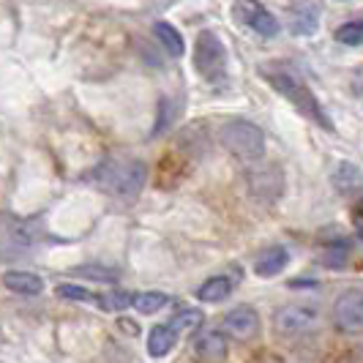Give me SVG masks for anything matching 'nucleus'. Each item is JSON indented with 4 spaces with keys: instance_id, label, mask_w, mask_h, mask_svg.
I'll return each instance as SVG.
<instances>
[{
    "instance_id": "f257e3e1",
    "label": "nucleus",
    "mask_w": 363,
    "mask_h": 363,
    "mask_svg": "<svg viewBox=\"0 0 363 363\" xmlns=\"http://www.w3.org/2000/svg\"><path fill=\"white\" fill-rule=\"evenodd\" d=\"M91 178L101 191L121 200H131L145 186L147 167L140 159H107L93 169Z\"/></svg>"
},
{
    "instance_id": "f03ea898",
    "label": "nucleus",
    "mask_w": 363,
    "mask_h": 363,
    "mask_svg": "<svg viewBox=\"0 0 363 363\" xmlns=\"http://www.w3.org/2000/svg\"><path fill=\"white\" fill-rule=\"evenodd\" d=\"M268 82H271L273 88L281 93L290 104H295V109H298L301 115H306L317 126L333 131V123H330L328 112L323 109V104L317 101V96L303 85L301 77H295V74H290V72H273V74H268Z\"/></svg>"
},
{
    "instance_id": "7ed1b4c3",
    "label": "nucleus",
    "mask_w": 363,
    "mask_h": 363,
    "mask_svg": "<svg viewBox=\"0 0 363 363\" xmlns=\"http://www.w3.org/2000/svg\"><path fill=\"white\" fill-rule=\"evenodd\" d=\"M218 140L227 153H233L240 162H259L265 156V131L252 121H230L218 131Z\"/></svg>"
},
{
    "instance_id": "20e7f679",
    "label": "nucleus",
    "mask_w": 363,
    "mask_h": 363,
    "mask_svg": "<svg viewBox=\"0 0 363 363\" xmlns=\"http://www.w3.org/2000/svg\"><path fill=\"white\" fill-rule=\"evenodd\" d=\"M194 66L208 82H218L227 74V50L213 30H202L194 44Z\"/></svg>"
},
{
    "instance_id": "39448f33",
    "label": "nucleus",
    "mask_w": 363,
    "mask_h": 363,
    "mask_svg": "<svg viewBox=\"0 0 363 363\" xmlns=\"http://www.w3.org/2000/svg\"><path fill=\"white\" fill-rule=\"evenodd\" d=\"M320 320V309L314 303H306V301H295V303H287L273 314V328L284 336H295V333H303L309 330L314 323Z\"/></svg>"
},
{
    "instance_id": "423d86ee",
    "label": "nucleus",
    "mask_w": 363,
    "mask_h": 363,
    "mask_svg": "<svg viewBox=\"0 0 363 363\" xmlns=\"http://www.w3.org/2000/svg\"><path fill=\"white\" fill-rule=\"evenodd\" d=\"M333 325L342 333H363V290H347L333 303Z\"/></svg>"
},
{
    "instance_id": "0eeeda50",
    "label": "nucleus",
    "mask_w": 363,
    "mask_h": 363,
    "mask_svg": "<svg viewBox=\"0 0 363 363\" xmlns=\"http://www.w3.org/2000/svg\"><path fill=\"white\" fill-rule=\"evenodd\" d=\"M235 19L240 25L252 28L255 33L265 38H273L279 33V19L259 3V0H238L235 3Z\"/></svg>"
},
{
    "instance_id": "6e6552de",
    "label": "nucleus",
    "mask_w": 363,
    "mask_h": 363,
    "mask_svg": "<svg viewBox=\"0 0 363 363\" xmlns=\"http://www.w3.org/2000/svg\"><path fill=\"white\" fill-rule=\"evenodd\" d=\"M281 189H284V175H281L279 167H273V164H259V167H255V169L249 172V191H252L259 202L279 200Z\"/></svg>"
},
{
    "instance_id": "1a4fd4ad",
    "label": "nucleus",
    "mask_w": 363,
    "mask_h": 363,
    "mask_svg": "<svg viewBox=\"0 0 363 363\" xmlns=\"http://www.w3.org/2000/svg\"><path fill=\"white\" fill-rule=\"evenodd\" d=\"M221 333L233 336L238 342H249L259 333V314L252 306H235L224 314L221 320Z\"/></svg>"
},
{
    "instance_id": "9d476101",
    "label": "nucleus",
    "mask_w": 363,
    "mask_h": 363,
    "mask_svg": "<svg viewBox=\"0 0 363 363\" xmlns=\"http://www.w3.org/2000/svg\"><path fill=\"white\" fill-rule=\"evenodd\" d=\"M320 28V11L309 0H295L290 6V30L295 36H311Z\"/></svg>"
},
{
    "instance_id": "9b49d317",
    "label": "nucleus",
    "mask_w": 363,
    "mask_h": 363,
    "mask_svg": "<svg viewBox=\"0 0 363 363\" xmlns=\"http://www.w3.org/2000/svg\"><path fill=\"white\" fill-rule=\"evenodd\" d=\"M194 355L200 363H224L227 358V339L221 330H205L194 342Z\"/></svg>"
},
{
    "instance_id": "f8f14e48",
    "label": "nucleus",
    "mask_w": 363,
    "mask_h": 363,
    "mask_svg": "<svg viewBox=\"0 0 363 363\" xmlns=\"http://www.w3.org/2000/svg\"><path fill=\"white\" fill-rule=\"evenodd\" d=\"M287 265H290V252L284 246H273V249L257 257L255 273L259 279H271V276H279Z\"/></svg>"
},
{
    "instance_id": "ddd939ff",
    "label": "nucleus",
    "mask_w": 363,
    "mask_h": 363,
    "mask_svg": "<svg viewBox=\"0 0 363 363\" xmlns=\"http://www.w3.org/2000/svg\"><path fill=\"white\" fill-rule=\"evenodd\" d=\"M3 287L17 292V295H38L44 290V281H41V276L30 271H9L3 273Z\"/></svg>"
},
{
    "instance_id": "4468645a",
    "label": "nucleus",
    "mask_w": 363,
    "mask_h": 363,
    "mask_svg": "<svg viewBox=\"0 0 363 363\" xmlns=\"http://www.w3.org/2000/svg\"><path fill=\"white\" fill-rule=\"evenodd\" d=\"M175 342H178V333L169 328V323L167 325H156L150 330V339H147V352L153 358H164L175 347Z\"/></svg>"
},
{
    "instance_id": "2eb2a0df",
    "label": "nucleus",
    "mask_w": 363,
    "mask_h": 363,
    "mask_svg": "<svg viewBox=\"0 0 363 363\" xmlns=\"http://www.w3.org/2000/svg\"><path fill=\"white\" fill-rule=\"evenodd\" d=\"M230 292H233V281H230L227 276H211L208 281L200 284L197 298H200L202 303H218V301H224Z\"/></svg>"
},
{
    "instance_id": "dca6fc26",
    "label": "nucleus",
    "mask_w": 363,
    "mask_h": 363,
    "mask_svg": "<svg viewBox=\"0 0 363 363\" xmlns=\"http://www.w3.org/2000/svg\"><path fill=\"white\" fill-rule=\"evenodd\" d=\"M153 33H156V38L162 41V47L172 55V57H181V55L186 52V44H183L181 30L172 28L169 22H156V25H153Z\"/></svg>"
},
{
    "instance_id": "f3484780",
    "label": "nucleus",
    "mask_w": 363,
    "mask_h": 363,
    "mask_svg": "<svg viewBox=\"0 0 363 363\" xmlns=\"http://www.w3.org/2000/svg\"><path fill=\"white\" fill-rule=\"evenodd\" d=\"M363 181V175H361V169L355 167V164H350V162H342L336 169H333V186L342 191V194H350V191H355L358 186H361Z\"/></svg>"
},
{
    "instance_id": "a211bd4d",
    "label": "nucleus",
    "mask_w": 363,
    "mask_h": 363,
    "mask_svg": "<svg viewBox=\"0 0 363 363\" xmlns=\"http://www.w3.org/2000/svg\"><path fill=\"white\" fill-rule=\"evenodd\" d=\"M169 303V295H164V292H137L134 295V309L140 311V314H156V311H162L164 306Z\"/></svg>"
},
{
    "instance_id": "6ab92c4d",
    "label": "nucleus",
    "mask_w": 363,
    "mask_h": 363,
    "mask_svg": "<svg viewBox=\"0 0 363 363\" xmlns=\"http://www.w3.org/2000/svg\"><path fill=\"white\" fill-rule=\"evenodd\" d=\"M200 323H202L200 309H181L169 320V328H172L178 336H183V333H191L194 328H200Z\"/></svg>"
},
{
    "instance_id": "aec40b11",
    "label": "nucleus",
    "mask_w": 363,
    "mask_h": 363,
    "mask_svg": "<svg viewBox=\"0 0 363 363\" xmlns=\"http://www.w3.org/2000/svg\"><path fill=\"white\" fill-rule=\"evenodd\" d=\"M336 41L345 44V47H361L363 44V19L345 22V25L336 30Z\"/></svg>"
},
{
    "instance_id": "412c9836",
    "label": "nucleus",
    "mask_w": 363,
    "mask_h": 363,
    "mask_svg": "<svg viewBox=\"0 0 363 363\" xmlns=\"http://www.w3.org/2000/svg\"><path fill=\"white\" fill-rule=\"evenodd\" d=\"M99 306L107 311H123V309H128V306H134V295L126 290H112L99 298Z\"/></svg>"
},
{
    "instance_id": "4be33fe9",
    "label": "nucleus",
    "mask_w": 363,
    "mask_h": 363,
    "mask_svg": "<svg viewBox=\"0 0 363 363\" xmlns=\"http://www.w3.org/2000/svg\"><path fill=\"white\" fill-rule=\"evenodd\" d=\"M55 295H57V298H66V301H85V303L99 301L93 292H88L85 287H79V284H57V287H55Z\"/></svg>"
},
{
    "instance_id": "5701e85b",
    "label": "nucleus",
    "mask_w": 363,
    "mask_h": 363,
    "mask_svg": "<svg viewBox=\"0 0 363 363\" xmlns=\"http://www.w3.org/2000/svg\"><path fill=\"white\" fill-rule=\"evenodd\" d=\"M74 273L88 276V279H96V281H115V276H118V273L107 271V268H99V265H82V268H77Z\"/></svg>"
},
{
    "instance_id": "b1692460",
    "label": "nucleus",
    "mask_w": 363,
    "mask_h": 363,
    "mask_svg": "<svg viewBox=\"0 0 363 363\" xmlns=\"http://www.w3.org/2000/svg\"><path fill=\"white\" fill-rule=\"evenodd\" d=\"M167 121H169V101L164 99V101H162V123L153 128V131H156V134H159V131H164V128H167Z\"/></svg>"
},
{
    "instance_id": "393cba45",
    "label": "nucleus",
    "mask_w": 363,
    "mask_h": 363,
    "mask_svg": "<svg viewBox=\"0 0 363 363\" xmlns=\"http://www.w3.org/2000/svg\"><path fill=\"white\" fill-rule=\"evenodd\" d=\"M355 221H358V224H361V221H363V200H361V211L355 213Z\"/></svg>"
}]
</instances>
